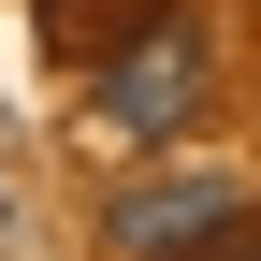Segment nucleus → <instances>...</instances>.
I'll use <instances>...</instances> for the list:
<instances>
[{
  "instance_id": "nucleus-1",
  "label": "nucleus",
  "mask_w": 261,
  "mask_h": 261,
  "mask_svg": "<svg viewBox=\"0 0 261 261\" xmlns=\"http://www.w3.org/2000/svg\"><path fill=\"white\" fill-rule=\"evenodd\" d=\"M189 102H203V29H189V15H145L116 44V73H102V130L160 145V130H189Z\"/></svg>"
},
{
  "instance_id": "nucleus-2",
  "label": "nucleus",
  "mask_w": 261,
  "mask_h": 261,
  "mask_svg": "<svg viewBox=\"0 0 261 261\" xmlns=\"http://www.w3.org/2000/svg\"><path fill=\"white\" fill-rule=\"evenodd\" d=\"M232 203H247L232 174H145V189H116V203H102V247H116V261H189Z\"/></svg>"
},
{
  "instance_id": "nucleus-3",
  "label": "nucleus",
  "mask_w": 261,
  "mask_h": 261,
  "mask_svg": "<svg viewBox=\"0 0 261 261\" xmlns=\"http://www.w3.org/2000/svg\"><path fill=\"white\" fill-rule=\"evenodd\" d=\"M189 261H261V203H232V218H218V232L189 247Z\"/></svg>"
}]
</instances>
